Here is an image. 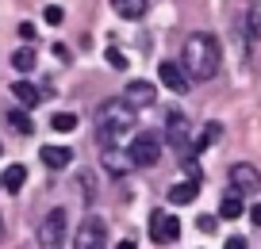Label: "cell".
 I'll list each match as a JSON object with an SVG mask.
<instances>
[{
  "label": "cell",
  "instance_id": "6da1fadb",
  "mask_svg": "<svg viewBox=\"0 0 261 249\" xmlns=\"http://www.w3.org/2000/svg\"><path fill=\"white\" fill-rule=\"evenodd\" d=\"M219 39L207 31H196L185 39V73L192 80H212L219 73Z\"/></svg>",
  "mask_w": 261,
  "mask_h": 249
},
{
  "label": "cell",
  "instance_id": "7a4b0ae2",
  "mask_svg": "<svg viewBox=\"0 0 261 249\" xmlns=\"http://www.w3.org/2000/svg\"><path fill=\"white\" fill-rule=\"evenodd\" d=\"M135 112L139 107H130L127 100H104V104L96 107V138L100 146H123V138L130 134V127H135Z\"/></svg>",
  "mask_w": 261,
  "mask_h": 249
},
{
  "label": "cell",
  "instance_id": "3957f363",
  "mask_svg": "<svg viewBox=\"0 0 261 249\" xmlns=\"http://www.w3.org/2000/svg\"><path fill=\"white\" fill-rule=\"evenodd\" d=\"M130 161L139 165V169H150V165H158V157H162V134H154V130H139V134L130 138Z\"/></svg>",
  "mask_w": 261,
  "mask_h": 249
},
{
  "label": "cell",
  "instance_id": "277c9868",
  "mask_svg": "<svg viewBox=\"0 0 261 249\" xmlns=\"http://www.w3.org/2000/svg\"><path fill=\"white\" fill-rule=\"evenodd\" d=\"M65 241H69L65 238V211L54 207L39 223V249H65Z\"/></svg>",
  "mask_w": 261,
  "mask_h": 249
},
{
  "label": "cell",
  "instance_id": "5b68a950",
  "mask_svg": "<svg viewBox=\"0 0 261 249\" xmlns=\"http://www.w3.org/2000/svg\"><path fill=\"white\" fill-rule=\"evenodd\" d=\"M165 142H169V150H177V153H185L188 146H192V123H188L180 112L165 115Z\"/></svg>",
  "mask_w": 261,
  "mask_h": 249
},
{
  "label": "cell",
  "instance_id": "8992f818",
  "mask_svg": "<svg viewBox=\"0 0 261 249\" xmlns=\"http://www.w3.org/2000/svg\"><path fill=\"white\" fill-rule=\"evenodd\" d=\"M73 249H104V218L89 215L73 234Z\"/></svg>",
  "mask_w": 261,
  "mask_h": 249
},
{
  "label": "cell",
  "instance_id": "52a82bcc",
  "mask_svg": "<svg viewBox=\"0 0 261 249\" xmlns=\"http://www.w3.org/2000/svg\"><path fill=\"white\" fill-rule=\"evenodd\" d=\"M150 238H154L158 245H169V241H177V238H180L177 215H162V211H154V215H150Z\"/></svg>",
  "mask_w": 261,
  "mask_h": 249
},
{
  "label": "cell",
  "instance_id": "ba28073f",
  "mask_svg": "<svg viewBox=\"0 0 261 249\" xmlns=\"http://www.w3.org/2000/svg\"><path fill=\"white\" fill-rule=\"evenodd\" d=\"M158 80H162L169 92H177V96L188 92V85H192V77L185 73V65H177V62H162L158 65Z\"/></svg>",
  "mask_w": 261,
  "mask_h": 249
},
{
  "label": "cell",
  "instance_id": "9c48e42d",
  "mask_svg": "<svg viewBox=\"0 0 261 249\" xmlns=\"http://www.w3.org/2000/svg\"><path fill=\"white\" fill-rule=\"evenodd\" d=\"M230 188H234V192H242V196L261 192V173L242 161V165H234V169H230Z\"/></svg>",
  "mask_w": 261,
  "mask_h": 249
},
{
  "label": "cell",
  "instance_id": "30bf717a",
  "mask_svg": "<svg viewBox=\"0 0 261 249\" xmlns=\"http://www.w3.org/2000/svg\"><path fill=\"white\" fill-rule=\"evenodd\" d=\"M100 161H104L108 177H123V173H130V150H123V146H104L100 150Z\"/></svg>",
  "mask_w": 261,
  "mask_h": 249
},
{
  "label": "cell",
  "instance_id": "8fae6325",
  "mask_svg": "<svg viewBox=\"0 0 261 249\" xmlns=\"http://www.w3.org/2000/svg\"><path fill=\"white\" fill-rule=\"evenodd\" d=\"M123 100H127L130 107H150L158 100V89L150 85V80H130L127 92H123Z\"/></svg>",
  "mask_w": 261,
  "mask_h": 249
},
{
  "label": "cell",
  "instance_id": "7c38bea8",
  "mask_svg": "<svg viewBox=\"0 0 261 249\" xmlns=\"http://www.w3.org/2000/svg\"><path fill=\"white\" fill-rule=\"evenodd\" d=\"M39 157H42L46 169H65V165L73 161V150H65V146H42Z\"/></svg>",
  "mask_w": 261,
  "mask_h": 249
},
{
  "label": "cell",
  "instance_id": "4fadbf2b",
  "mask_svg": "<svg viewBox=\"0 0 261 249\" xmlns=\"http://www.w3.org/2000/svg\"><path fill=\"white\" fill-rule=\"evenodd\" d=\"M196 196H200V184H196V180H185V184L169 188V203L173 207H188V203H196Z\"/></svg>",
  "mask_w": 261,
  "mask_h": 249
},
{
  "label": "cell",
  "instance_id": "5bb4252c",
  "mask_svg": "<svg viewBox=\"0 0 261 249\" xmlns=\"http://www.w3.org/2000/svg\"><path fill=\"white\" fill-rule=\"evenodd\" d=\"M12 96H16L23 107H39L42 104V92L35 89L31 80H16V85H12Z\"/></svg>",
  "mask_w": 261,
  "mask_h": 249
},
{
  "label": "cell",
  "instance_id": "9a60e30c",
  "mask_svg": "<svg viewBox=\"0 0 261 249\" xmlns=\"http://www.w3.org/2000/svg\"><path fill=\"white\" fill-rule=\"evenodd\" d=\"M242 192H234V188H230V192L227 196H223V200H219V215L223 218H242Z\"/></svg>",
  "mask_w": 261,
  "mask_h": 249
},
{
  "label": "cell",
  "instance_id": "2e32d148",
  "mask_svg": "<svg viewBox=\"0 0 261 249\" xmlns=\"http://www.w3.org/2000/svg\"><path fill=\"white\" fill-rule=\"evenodd\" d=\"M112 8H115V16H123V19H139L142 12H146V0H112Z\"/></svg>",
  "mask_w": 261,
  "mask_h": 249
},
{
  "label": "cell",
  "instance_id": "e0dca14e",
  "mask_svg": "<svg viewBox=\"0 0 261 249\" xmlns=\"http://www.w3.org/2000/svg\"><path fill=\"white\" fill-rule=\"evenodd\" d=\"M219 138H223V127H219V123H207V127L200 130V138H196V142H192V153L207 150V146H212V142H219Z\"/></svg>",
  "mask_w": 261,
  "mask_h": 249
},
{
  "label": "cell",
  "instance_id": "ac0fdd59",
  "mask_svg": "<svg viewBox=\"0 0 261 249\" xmlns=\"http://www.w3.org/2000/svg\"><path fill=\"white\" fill-rule=\"evenodd\" d=\"M246 39H261V4H250V12H246Z\"/></svg>",
  "mask_w": 261,
  "mask_h": 249
},
{
  "label": "cell",
  "instance_id": "d6986e66",
  "mask_svg": "<svg viewBox=\"0 0 261 249\" xmlns=\"http://www.w3.org/2000/svg\"><path fill=\"white\" fill-rule=\"evenodd\" d=\"M23 177H27V169L23 165H8V173H4V188H8V192H19V188H23Z\"/></svg>",
  "mask_w": 261,
  "mask_h": 249
},
{
  "label": "cell",
  "instance_id": "ffe728a7",
  "mask_svg": "<svg viewBox=\"0 0 261 249\" xmlns=\"http://www.w3.org/2000/svg\"><path fill=\"white\" fill-rule=\"evenodd\" d=\"M8 123H12V127H16V130H19V134H31V130H35L31 115H27L23 107H12V112H8Z\"/></svg>",
  "mask_w": 261,
  "mask_h": 249
},
{
  "label": "cell",
  "instance_id": "44dd1931",
  "mask_svg": "<svg viewBox=\"0 0 261 249\" xmlns=\"http://www.w3.org/2000/svg\"><path fill=\"white\" fill-rule=\"evenodd\" d=\"M12 65H16L19 73H31L35 69V50L31 46H19L16 54H12Z\"/></svg>",
  "mask_w": 261,
  "mask_h": 249
},
{
  "label": "cell",
  "instance_id": "7402d4cb",
  "mask_svg": "<svg viewBox=\"0 0 261 249\" xmlns=\"http://www.w3.org/2000/svg\"><path fill=\"white\" fill-rule=\"evenodd\" d=\"M50 127L62 130V134L65 130H77V115L73 112H58V115H50Z\"/></svg>",
  "mask_w": 261,
  "mask_h": 249
},
{
  "label": "cell",
  "instance_id": "603a6c76",
  "mask_svg": "<svg viewBox=\"0 0 261 249\" xmlns=\"http://www.w3.org/2000/svg\"><path fill=\"white\" fill-rule=\"evenodd\" d=\"M104 58H108V65H112V69H127V58H123V54H119V50H115V46L108 50Z\"/></svg>",
  "mask_w": 261,
  "mask_h": 249
},
{
  "label": "cell",
  "instance_id": "cb8c5ba5",
  "mask_svg": "<svg viewBox=\"0 0 261 249\" xmlns=\"http://www.w3.org/2000/svg\"><path fill=\"white\" fill-rule=\"evenodd\" d=\"M42 19H46V23H54V27H58V23H62V19H65V12L58 8V4H50V8L42 12Z\"/></svg>",
  "mask_w": 261,
  "mask_h": 249
},
{
  "label": "cell",
  "instance_id": "d4e9b609",
  "mask_svg": "<svg viewBox=\"0 0 261 249\" xmlns=\"http://www.w3.org/2000/svg\"><path fill=\"white\" fill-rule=\"evenodd\" d=\"M185 173H188L192 180H204V169H200V165H196L192 157H185Z\"/></svg>",
  "mask_w": 261,
  "mask_h": 249
},
{
  "label": "cell",
  "instance_id": "484cf974",
  "mask_svg": "<svg viewBox=\"0 0 261 249\" xmlns=\"http://www.w3.org/2000/svg\"><path fill=\"white\" fill-rule=\"evenodd\" d=\"M35 35H39L35 23H19V39H23V42H35Z\"/></svg>",
  "mask_w": 261,
  "mask_h": 249
},
{
  "label": "cell",
  "instance_id": "4316f807",
  "mask_svg": "<svg viewBox=\"0 0 261 249\" xmlns=\"http://www.w3.org/2000/svg\"><path fill=\"white\" fill-rule=\"evenodd\" d=\"M223 249H246V238H227V245Z\"/></svg>",
  "mask_w": 261,
  "mask_h": 249
},
{
  "label": "cell",
  "instance_id": "83f0119b",
  "mask_svg": "<svg viewBox=\"0 0 261 249\" xmlns=\"http://www.w3.org/2000/svg\"><path fill=\"white\" fill-rule=\"evenodd\" d=\"M115 249H139V241H135V238H123V241H119Z\"/></svg>",
  "mask_w": 261,
  "mask_h": 249
},
{
  "label": "cell",
  "instance_id": "f1b7e54d",
  "mask_svg": "<svg viewBox=\"0 0 261 249\" xmlns=\"http://www.w3.org/2000/svg\"><path fill=\"white\" fill-rule=\"evenodd\" d=\"M250 218H253V226H261V203H253V211H250Z\"/></svg>",
  "mask_w": 261,
  "mask_h": 249
},
{
  "label": "cell",
  "instance_id": "f546056e",
  "mask_svg": "<svg viewBox=\"0 0 261 249\" xmlns=\"http://www.w3.org/2000/svg\"><path fill=\"white\" fill-rule=\"evenodd\" d=\"M0 241H4V218H0Z\"/></svg>",
  "mask_w": 261,
  "mask_h": 249
},
{
  "label": "cell",
  "instance_id": "4dcf8cb0",
  "mask_svg": "<svg viewBox=\"0 0 261 249\" xmlns=\"http://www.w3.org/2000/svg\"><path fill=\"white\" fill-rule=\"evenodd\" d=\"M0 188H4V180H0Z\"/></svg>",
  "mask_w": 261,
  "mask_h": 249
},
{
  "label": "cell",
  "instance_id": "1f68e13d",
  "mask_svg": "<svg viewBox=\"0 0 261 249\" xmlns=\"http://www.w3.org/2000/svg\"><path fill=\"white\" fill-rule=\"evenodd\" d=\"M0 150H4V146H0Z\"/></svg>",
  "mask_w": 261,
  "mask_h": 249
}]
</instances>
